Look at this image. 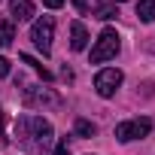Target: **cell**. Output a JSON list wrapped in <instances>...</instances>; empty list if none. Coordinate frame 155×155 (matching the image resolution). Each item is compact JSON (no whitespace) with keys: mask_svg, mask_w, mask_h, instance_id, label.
I'll list each match as a JSON object with an SVG mask.
<instances>
[{"mask_svg":"<svg viewBox=\"0 0 155 155\" xmlns=\"http://www.w3.org/2000/svg\"><path fill=\"white\" fill-rule=\"evenodd\" d=\"M149 131H152V122H149V119H128V122L116 125V140H122V143H131V140H140V137H146Z\"/></svg>","mask_w":155,"mask_h":155,"instance_id":"obj_5","label":"cell"},{"mask_svg":"<svg viewBox=\"0 0 155 155\" xmlns=\"http://www.w3.org/2000/svg\"><path fill=\"white\" fill-rule=\"evenodd\" d=\"M85 43H88L85 25H82V21H73V25H70V49H73V52H82Z\"/></svg>","mask_w":155,"mask_h":155,"instance_id":"obj_7","label":"cell"},{"mask_svg":"<svg viewBox=\"0 0 155 155\" xmlns=\"http://www.w3.org/2000/svg\"><path fill=\"white\" fill-rule=\"evenodd\" d=\"M3 76H9V58L0 55V79H3Z\"/></svg>","mask_w":155,"mask_h":155,"instance_id":"obj_16","label":"cell"},{"mask_svg":"<svg viewBox=\"0 0 155 155\" xmlns=\"http://www.w3.org/2000/svg\"><path fill=\"white\" fill-rule=\"evenodd\" d=\"M43 3H46L49 9H61V6H64V0H43Z\"/></svg>","mask_w":155,"mask_h":155,"instance_id":"obj_17","label":"cell"},{"mask_svg":"<svg viewBox=\"0 0 155 155\" xmlns=\"http://www.w3.org/2000/svg\"><path fill=\"white\" fill-rule=\"evenodd\" d=\"M21 61H25V64H31V67H34V70L43 76V79H52V73H49V70H46V67H43L37 58H31V55H21Z\"/></svg>","mask_w":155,"mask_h":155,"instance_id":"obj_13","label":"cell"},{"mask_svg":"<svg viewBox=\"0 0 155 155\" xmlns=\"http://www.w3.org/2000/svg\"><path fill=\"white\" fill-rule=\"evenodd\" d=\"M119 85H122V70H116V67H107L94 76V88L101 97H113L119 91Z\"/></svg>","mask_w":155,"mask_h":155,"instance_id":"obj_6","label":"cell"},{"mask_svg":"<svg viewBox=\"0 0 155 155\" xmlns=\"http://www.w3.org/2000/svg\"><path fill=\"white\" fill-rule=\"evenodd\" d=\"M0 143H3V146L9 143V137H6V110L3 107H0Z\"/></svg>","mask_w":155,"mask_h":155,"instance_id":"obj_14","label":"cell"},{"mask_svg":"<svg viewBox=\"0 0 155 155\" xmlns=\"http://www.w3.org/2000/svg\"><path fill=\"white\" fill-rule=\"evenodd\" d=\"M97 134V125L88 122V119H76V137H94Z\"/></svg>","mask_w":155,"mask_h":155,"instance_id":"obj_12","label":"cell"},{"mask_svg":"<svg viewBox=\"0 0 155 155\" xmlns=\"http://www.w3.org/2000/svg\"><path fill=\"white\" fill-rule=\"evenodd\" d=\"M137 15L140 21H155V0H137Z\"/></svg>","mask_w":155,"mask_h":155,"instance_id":"obj_9","label":"cell"},{"mask_svg":"<svg viewBox=\"0 0 155 155\" xmlns=\"http://www.w3.org/2000/svg\"><path fill=\"white\" fill-rule=\"evenodd\" d=\"M116 55H119V34H116L113 28H107V31H101L97 46L91 49V64L110 61V58H116Z\"/></svg>","mask_w":155,"mask_h":155,"instance_id":"obj_2","label":"cell"},{"mask_svg":"<svg viewBox=\"0 0 155 155\" xmlns=\"http://www.w3.org/2000/svg\"><path fill=\"white\" fill-rule=\"evenodd\" d=\"M73 3H76V9H79V12H88V0H73Z\"/></svg>","mask_w":155,"mask_h":155,"instance_id":"obj_18","label":"cell"},{"mask_svg":"<svg viewBox=\"0 0 155 155\" xmlns=\"http://www.w3.org/2000/svg\"><path fill=\"white\" fill-rule=\"evenodd\" d=\"M88 9H94L97 18H113V15H116V6H110L107 0H91V6H88Z\"/></svg>","mask_w":155,"mask_h":155,"instance_id":"obj_10","label":"cell"},{"mask_svg":"<svg viewBox=\"0 0 155 155\" xmlns=\"http://www.w3.org/2000/svg\"><path fill=\"white\" fill-rule=\"evenodd\" d=\"M55 155H70V146H67V137H64V140H58V146H55Z\"/></svg>","mask_w":155,"mask_h":155,"instance_id":"obj_15","label":"cell"},{"mask_svg":"<svg viewBox=\"0 0 155 155\" xmlns=\"http://www.w3.org/2000/svg\"><path fill=\"white\" fill-rule=\"evenodd\" d=\"M152 52H155V43H152Z\"/></svg>","mask_w":155,"mask_h":155,"instance_id":"obj_20","label":"cell"},{"mask_svg":"<svg viewBox=\"0 0 155 155\" xmlns=\"http://www.w3.org/2000/svg\"><path fill=\"white\" fill-rule=\"evenodd\" d=\"M15 137L21 149H28L31 155H43L52 146V125L43 116H21L15 122Z\"/></svg>","mask_w":155,"mask_h":155,"instance_id":"obj_1","label":"cell"},{"mask_svg":"<svg viewBox=\"0 0 155 155\" xmlns=\"http://www.w3.org/2000/svg\"><path fill=\"white\" fill-rule=\"evenodd\" d=\"M113 3H125V0H113Z\"/></svg>","mask_w":155,"mask_h":155,"instance_id":"obj_19","label":"cell"},{"mask_svg":"<svg viewBox=\"0 0 155 155\" xmlns=\"http://www.w3.org/2000/svg\"><path fill=\"white\" fill-rule=\"evenodd\" d=\"M25 104H28V107H52V110L64 107L61 94H55L52 88H43V85H31V88H25Z\"/></svg>","mask_w":155,"mask_h":155,"instance_id":"obj_4","label":"cell"},{"mask_svg":"<svg viewBox=\"0 0 155 155\" xmlns=\"http://www.w3.org/2000/svg\"><path fill=\"white\" fill-rule=\"evenodd\" d=\"M52 37H55V21H52V15H43L40 21H34V28H31V40H34V46H37L43 55L52 52Z\"/></svg>","mask_w":155,"mask_h":155,"instance_id":"obj_3","label":"cell"},{"mask_svg":"<svg viewBox=\"0 0 155 155\" xmlns=\"http://www.w3.org/2000/svg\"><path fill=\"white\" fill-rule=\"evenodd\" d=\"M15 40V28H12V21L9 18H0V46H9Z\"/></svg>","mask_w":155,"mask_h":155,"instance_id":"obj_11","label":"cell"},{"mask_svg":"<svg viewBox=\"0 0 155 155\" xmlns=\"http://www.w3.org/2000/svg\"><path fill=\"white\" fill-rule=\"evenodd\" d=\"M9 12H12L15 21H28L34 15V3L31 0H9Z\"/></svg>","mask_w":155,"mask_h":155,"instance_id":"obj_8","label":"cell"}]
</instances>
